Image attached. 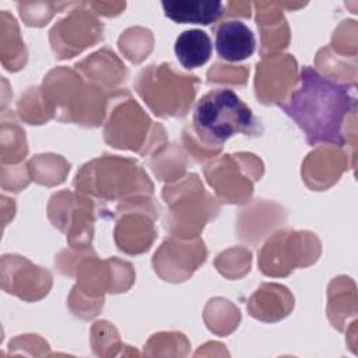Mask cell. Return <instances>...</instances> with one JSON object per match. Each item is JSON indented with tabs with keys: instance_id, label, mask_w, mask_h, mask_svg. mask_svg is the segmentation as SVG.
<instances>
[{
	"instance_id": "obj_2",
	"label": "cell",
	"mask_w": 358,
	"mask_h": 358,
	"mask_svg": "<svg viewBox=\"0 0 358 358\" xmlns=\"http://www.w3.org/2000/svg\"><path fill=\"white\" fill-rule=\"evenodd\" d=\"M193 127L206 145H221L235 134L263 131L252 109L231 88L211 90L197 101Z\"/></svg>"
},
{
	"instance_id": "obj_4",
	"label": "cell",
	"mask_w": 358,
	"mask_h": 358,
	"mask_svg": "<svg viewBox=\"0 0 358 358\" xmlns=\"http://www.w3.org/2000/svg\"><path fill=\"white\" fill-rule=\"evenodd\" d=\"M161 6L165 17L178 24L210 25L215 22L224 11L222 1L164 0Z\"/></svg>"
},
{
	"instance_id": "obj_5",
	"label": "cell",
	"mask_w": 358,
	"mask_h": 358,
	"mask_svg": "<svg viewBox=\"0 0 358 358\" xmlns=\"http://www.w3.org/2000/svg\"><path fill=\"white\" fill-rule=\"evenodd\" d=\"M173 50L179 63L187 69H197L206 64L213 52V43L208 34L203 29H186L178 35Z\"/></svg>"
},
{
	"instance_id": "obj_1",
	"label": "cell",
	"mask_w": 358,
	"mask_h": 358,
	"mask_svg": "<svg viewBox=\"0 0 358 358\" xmlns=\"http://www.w3.org/2000/svg\"><path fill=\"white\" fill-rule=\"evenodd\" d=\"M280 106L305 133L308 144L343 145V126L355 109V96L347 85L305 66L299 73V85Z\"/></svg>"
},
{
	"instance_id": "obj_3",
	"label": "cell",
	"mask_w": 358,
	"mask_h": 358,
	"mask_svg": "<svg viewBox=\"0 0 358 358\" xmlns=\"http://www.w3.org/2000/svg\"><path fill=\"white\" fill-rule=\"evenodd\" d=\"M256 38L253 31L239 20H228L220 24L215 32V50L220 59L242 62L253 55Z\"/></svg>"
}]
</instances>
